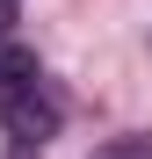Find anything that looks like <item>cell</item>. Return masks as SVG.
Returning <instances> with one entry per match:
<instances>
[{
  "instance_id": "obj_2",
  "label": "cell",
  "mask_w": 152,
  "mask_h": 159,
  "mask_svg": "<svg viewBox=\"0 0 152 159\" xmlns=\"http://www.w3.org/2000/svg\"><path fill=\"white\" fill-rule=\"evenodd\" d=\"M36 72H44V65H36V51L22 43V36H7V29H0V94H15L22 80H36Z\"/></svg>"
},
{
  "instance_id": "obj_4",
  "label": "cell",
  "mask_w": 152,
  "mask_h": 159,
  "mask_svg": "<svg viewBox=\"0 0 152 159\" xmlns=\"http://www.w3.org/2000/svg\"><path fill=\"white\" fill-rule=\"evenodd\" d=\"M0 7H15V0H0Z\"/></svg>"
},
{
  "instance_id": "obj_1",
  "label": "cell",
  "mask_w": 152,
  "mask_h": 159,
  "mask_svg": "<svg viewBox=\"0 0 152 159\" xmlns=\"http://www.w3.org/2000/svg\"><path fill=\"white\" fill-rule=\"evenodd\" d=\"M0 123H7V138L29 152V145H44L51 130L65 123V101H58V87L36 72V80H22L15 94H0Z\"/></svg>"
},
{
  "instance_id": "obj_3",
  "label": "cell",
  "mask_w": 152,
  "mask_h": 159,
  "mask_svg": "<svg viewBox=\"0 0 152 159\" xmlns=\"http://www.w3.org/2000/svg\"><path fill=\"white\" fill-rule=\"evenodd\" d=\"M94 159H152V138H109L94 145Z\"/></svg>"
}]
</instances>
